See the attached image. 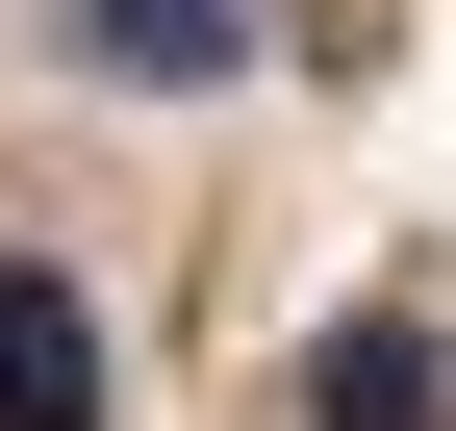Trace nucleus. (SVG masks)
<instances>
[{
	"label": "nucleus",
	"instance_id": "f257e3e1",
	"mask_svg": "<svg viewBox=\"0 0 456 431\" xmlns=\"http://www.w3.org/2000/svg\"><path fill=\"white\" fill-rule=\"evenodd\" d=\"M0 431H102V330H77V280H0Z\"/></svg>",
	"mask_w": 456,
	"mask_h": 431
},
{
	"label": "nucleus",
	"instance_id": "f03ea898",
	"mask_svg": "<svg viewBox=\"0 0 456 431\" xmlns=\"http://www.w3.org/2000/svg\"><path fill=\"white\" fill-rule=\"evenodd\" d=\"M77 51H102V77H228L254 26H228V0H77Z\"/></svg>",
	"mask_w": 456,
	"mask_h": 431
},
{
	"label": "nucleus",
	"instance_id": "7ed1b4c3",
	"mask_svg": "<svg viewBox=\"0 0 456 431\" xmlns=\"http://www.w3.org/2000/svg\"><path fill=\"white\" fill-rule=\"evenodd\" d=\"M305 431H431V355H406V330H330V355H305Z\"/></svg>",
	"mask_w": 456,
	"mask_h": 431
}]
</instances>
